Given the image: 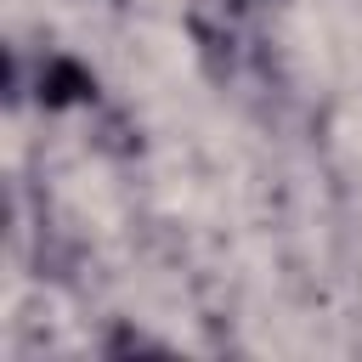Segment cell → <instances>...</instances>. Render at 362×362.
Masks as SVG:
<instances>
[{
	"label": "cell",
	"instance_id": "cell-1",
	"mask_svg": "<svg viewBox=\"0 0 362 362\" xmlns=\"http://www.w3.org/2000/svg\"><path fill=\"white\" fill-rule=\"evenodd\" d=\"M40 85H45V96H51V102H74V96H85V90H90V79H85L74 62H57Z\"/></svg>",
	"mask_w": 362,
	"mask_h": 362
}]
</instances>
